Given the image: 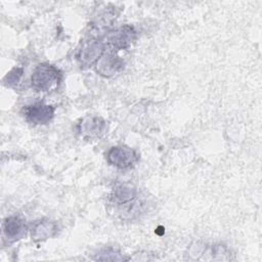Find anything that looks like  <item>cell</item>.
<instances>
[{
    "instance_id": "cell-1",
    "label": "cell",
    "mask_w": 262,
    "mask_h": 262,
    "mask_svg": "<svg viewBox=\"0 0 262 262\" xmlns=\"http://www.w3.org/2000/svg\"><path fill=\"white\" fill-rule=\"evenodd\" d=\"M61 80V74L57 68L48 63H41L36 67L31 77L32 87L36 91L54 90Z\"/></svg>"
},
{
    "instance_id": "cell-2",
    "label": "cell",
    "mask_w": 262,
    "mask_h": 262,
    "mask_svg": "<svg viewBox=\"0 0 262 262\" xmlns=\"http://www.w3.org/2000/svg\"><path fill=\"white\" fill-rule=\"evenodd\" d=\"M104 53V43L96 38L84 41L78 50L77 59L81 68L86 69L96 63Z\"/></svg>"
},
{
    "instance_id": "cell-3",
    "label": "cell",
    "mask_w": 262,
    "mask_h": 262,
    "mask_svg": "<svg viewBox=\"0 0 262 262\" xmlns=\"http://www.w3.org/2000/svg\"><path fill=\"white\" fill-rule=\"evenodd\" d=\"M136 38V32L129 25L122 26L106 35V43L113 50H121L128 48Z\"/></svg>"
},
{
    "instance_id": "cell-4",
    "label": "cell",
    "mask_w": 262,
    "mask_h": 262,
    "mask_svg": "<svg viewBox=\"0 0 262 262\" xmlns=\"http://www.w3.org/2000/svg\"><path fill=\"white\" fill-rule=\"evenodd\" d=\"M55 108L50 104L44 102H36L30 105H27L23 110V114L26 120L32 124L43 125L51 121L54 116Z\"/></svg>"
},
{
    "instance_id": "cell-5",
    "label": "cell",
    "mask_w": 262,
    "mask_h": 262,
    "mask_svg": "<svg viewBox=\"0 0 262 262\" xmlns=\"http://www.w3.org/2000/svg\"><path fill=\"white\" fill-rule=\"evenodd\" d=\"M108 164L120 169L131 167L137 161V154L131 147L118 145L112 147L106 155Z\"/></svg>"
},
{
    "instance_id": "cell-6",
    "label": "cell",
    "mask_w": 262,
    "mask_h": 262,
    "mask_svg": "<svg viewBox=\"0 0 262 262\" xmlns=\"http://www.w3.org/2000/svg\"><path fill=\"white\" fill-rule=\"evenodd\" d=\"M105 122L97 116H87L78 125L79 133L86 139L100 138L105 132Z\"/></svg>"
},
{
    "instance_id": "cell-7",
    "label": "cell",
    "mask_w": 262,
    "mask_h": 262,
    "mask_svg": "<svg viewBox=\"0 0 262 262\" xmlns=\"http://www.w3.org/2000/svg\"><path fill=\"white\" fill-rule=\"evenodd\" d=\"M3 236L8 243L16 242L23 238L27 233V225L23 218L16 215L7 217L2 224Z\"/></svg>"
},
{
    "instance_id": "cell-8",
    "label": "cell",
    "mask_w": 262,
    "mask_h": 262,
    "mask_svg": "<svg viewBox=\"0 0 262 262\" xmlns=\"http://www.w3.org/2000/svg\"><path fill=\"white\" fill-rule=\"evenodd\" d=\"M124 68V61L114 51L104 52L96 62V72L103 77H111Z\"/></svg>"
},
{
    "instance_id": "cell-9",
    "label": "cell",
    "mask_w": 262,
    "mask_h": 262,
    "mask_svg": "<svg viewBox=\"0 0 262 262\" xmlns=\"http://www.w3.org/2000/svg\"><path fill=\"white\" fill-rule=\"evenodd\" d=\"M137 196V189L134 185L130 183H121L117 185L110 196V200L113 205L121 207L127 206L130 203H133Z\"/></svg>"
},
{
    "instance_id": "cell-10",
    "label": "cell",
    "mask_w": 262,
    "mask_h": 262,
    "mask_svg": "<svg viewBox=\"0 0 262 262\" xmlns=\"http://www.w3.org/2000/svg\"><path fill=\"white\" fill-rule=\"evenodd\" d=\"M57 233V224L51 220H40L33 225L32 238L35 242H43L53 237Z\"/></svg>"
},
{
    "instance_id": "cell-11",
    "label": "cell",
    "mask_w": 262,
    "mask_h": 262,
    "mask_svg": "<svg viewBox=\"0 0 262 262\" xmlns=\"http://www.w3.org/2000/svg\"><path fill=\"white\" fill-rule=\"evenodd\" d=\"M117 14L115 11L113 10H105L103 12H101L98 17L93 21V28L100 31V30H104L107 29L108 27L112 26V24L114 23V20L116 19Z\"/></svg>"
},
{
    "instance_id": "cell-12",
    "label": "cell",
    "mask_w": 262,
    "mask_h": 262,
    "mask_svg": "<svg viewBox=\"0 0 262 262\" xmlns=\"http://www.w3.org/2000/svg\"><path fill=\"white\" fill-rule=\"evenodd\" d=\"M23 74H24L23 68H14L9 73H7V75L4 77L3 82L6 86L13 87L18 84V82L23 77Z\"/></svg>"
},
{
    "instance_id": "cell-13",
    "label": "cell",
    "mask_w": 262,
    "mask_h": 262,
    "mask_svg": "<svg viewBox=\"0 0 262 262\" xmlns=\"http://www.w3.org/2000/svg\"><path fill=\"white\" fill-rule=\"evenodd\" d=\"M97 260H112V261H120V260H126V258L123 257V255L113 248H107L102 250L96 257Z\"/></svg>"
}]
</instances>
